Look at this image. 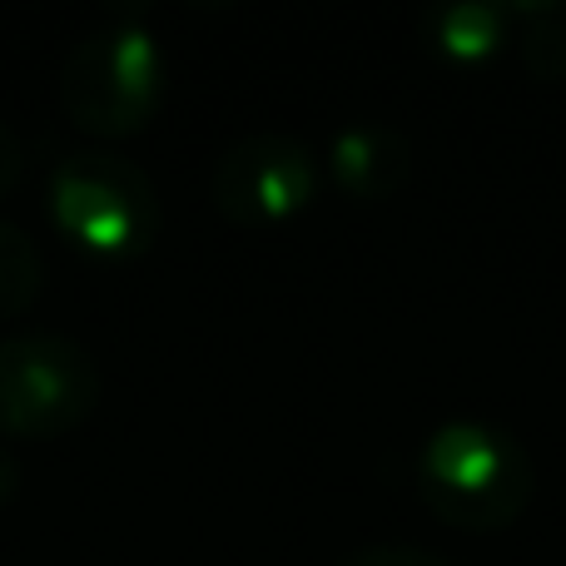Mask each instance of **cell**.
<instances>
[{"mask_svg": "<svg viewBox=\"0 0 566 566\" xmlns=\"http://www.w3.org/2000/svg\"><path fill=\"white\" fill-rule=\"evenodd\" d=\"M422 40L448 65L478 70V65H492L517 40V20H512V6L458 0V6H432L422 15Z\"/></svg>", "mask_w": 566, "mask_h": 566, "instance_id": "obj_7", "label": "cell"}, {"mask_svg": "<svg viewBox=\"0 0 566 566\" xmlns=\"http://www.w3.org/2000/svg\"><path fill=\"white\" fill-rule=\"evenodd\" d=\"M15 492H20V462L10 458V448L0 442V512L15 502Z\"/></svg>", "mask_w": 566, "mask_h": 566, "instance_id": "obj_12", "label": "cell"}, {"mask_svg": "<svg viewBox=\"0 0 566 566\" xmlns=\"http://www.w3.org/2000/svg\"><path fill=\"white\" fill-rule=\"evenodd\" d=\"M99 408V368L65 333H15L0 343V438L55 442Z\"/></svg>", "mask_w": 566, "mask_h": 566, "instance_id": "obj_4", "label": "cell"}, {"mask_svg": "<svg viewBox=\"0 0 566 566\" xmlns=\"http://www.w3.org/2000/svg\"><path fill=\"white\" fill-rule=\"evenodd\" d=\"M60 109L95 139H129L155 125L169 95V60L155 30L115 15L75 40L60 65Z\"/></svg>", "mask_w": 566, "mask_h": 566, "instance_id": "obj_2", "label": "cell"}, {"mask_svg": "<svg viewBox=\"0 0 566 566\" xmlns=\"http://www.w3.org/2000/svg\"><path fill=\"white\" fill-rule=\"evenodd\" d=\"M412 488L422 507L452 532H507L537 497V468L512 432L478 418L442 422L412 458Z\"/></svg>", "mask_w": 566, "mask_h": 566, "instance_id": "obj_1", "label": "cell"}, {"mask_svg": "<svg viewBox=\"0 0 566 566\" xmlns=\"http://www.w3.org/2000/svg\"><path fill=\"white\" fill-rule=\"evenodd\" d=\"M522 65L537 80H566V6H512Z\"/></svg>", "mask_w": 566, "mask_h": 566, "instance_id": "obj_9", "label": "cell"}, {"mask_svg": "<svg viewBox=\"0 0 566 566\" xmlns=\"http://www.w3.org/2000/svg\"><path fill=\"white\" fill-rule=\"evenodd\" d=\"M323 189V159L303 139L259 129L244 135L209 169V205L234 229H283L308 214Z\"/></svg>", "mask_w": 566, "mask_h": 566, "instance_id": "obj_5", "label": "cell"}, {"mask_svg": "<svg viewBox=\"0 0 566 566\" xmlns=\"http://www.w3.org/2000/svg\"><path fill=\"white\" fill-rule=\"evenodd\" d=\"M412 175V145L392 125H343L323 149V179L353 205H382Z\"/></svg>", "mask_w": 566, "mask_h": 566, "instance_id": "obj_6", "label": "cell"}, {"mask_svg": "<svg viewBox=\"0 0 566 566\" xmlns=\"http://www.w3.org/2000/svg\"><path fill=\"white\" fill-rule=\"evenodd\" d=\"M333 566H452V562H442L438 552H422V547H398V542H373V547L348 552V557H338Z\"/></svg>", "mask_w": 566, "mask_h": 566, "instance_id": "obj_10", "label": "cell"}, {"mask_svg": "<svg viewBox=\"0 0 566 566\" xmlns=\"http://www.w3.org/2000/svg\"><path fill=\"white\" fill-rule=\"evenodd\" d=\"M20 179H25V145H20V135L0 119V199H6Z\"/></svg>", "mask_w": 566, "mask_h": 566, "instance_id": "obj_11", "label": "cell"}, {"mask_svg": "<svg viewBox=\"0 0 566 566\" xmlns=\"http://www.w3.org/2000/svg\"><path fill=\"white\" fill-rule=\"evenodd\" d=\"M45 209L55 234L99 264L145 259L159 239V224H165L149 175L135 159L109 155V149H85V155L60 159L50 169Z\"/></svg>", "mask_w": 566, "mask_h": 566, "instance_id": "obj_3", "label": "cell"}, {"mask_svg": "<svg viewBox=\"0 0 566 566\" xmlns=\"http://www.w3.org/2000/svg\"><path fill=\"white\" fill-rule=\"evenodd\" d=\"M45 289L40 244L20 224L0 219V318H20Z\"/></svg>", "mask_w": 566, "mask_h": 566, "instance_id": "obj_8", "label": "cell"}]
</instances>
